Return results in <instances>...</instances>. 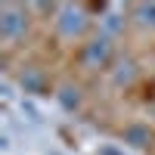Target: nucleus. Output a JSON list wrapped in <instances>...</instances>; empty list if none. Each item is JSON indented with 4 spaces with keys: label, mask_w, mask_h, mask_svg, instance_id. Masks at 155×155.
Instances as JSON below:
<instances>
[{
    "label": "nucleus",
    "mask_w": 155,
    "mask_h": 155,
    "mask_svg": "<svg viewBox=\"0 0 155 155\" xmlns=\"http://www.w3.org/2000/svg\"><path fill=\"white\" fill-rule=\"evenodd\" d=\"M115 56V37L109 34H96V37H90V41L84 44L81 50V65L87 71H99V68H109V62Z\"/></svg>",
    "instance_id": "f257e3e1"
},
{
    "label": "nucleus",
    "mask_w": 155,
    "mask_h": 155,
    "mask_svg": "<svg viewBox=\"0 0 155 155\" xmlns=\"http://www.w3.org/2000/svg\"><path fill=\"white\" fill-rule=\"evenodd\" d=\"M90 25V16L84 6H74V3H62L56 9V31L65 37V41H78V37H84Z\"/></svg>",
    "instance_id": "f03ea898"
},
{
    "label": "nucleus",
    "mask_w": 155,
    "mask_h": 155,
    "mask_svg": "<svg viewBox=\"0 0 155 155\" xmlns=\"http://www.w3.org/2000/svg\"><path fill=\"white\" fill-rule=\"evenodd\" d=\"M28 9L19 3H3L0 6V37L6 44H16L19 37L28 34Z\"/></svg>",
    "instance_id": "7ed1b4c3"
},
{
    "label": "nucleus",
    "mask_w": 155,
    "mask_h": 155,
    "mask_svg": "<svg viewBox=\"0 0 155 155\" xmlns=\"http://www.w3.org/2000/svg\"><path fill=\"white\" fill-rule=\"evenodd\" d=\"M124 25H127V19H124V9H121V6H102V16H99L102 34L118 37V34L124 31Z\"/></svg>",
    "instance_id": "20e7f679"
},
{
    "label": "nucleus",
    "mask_w": 155,
    "mask_h": 155,
    "mask_svg": "<svg viewBox=\"0 0 155 155\" xmlns=\"http://www.w3.org/2000/svg\"><path fill=\"white\" fill-rule=\"evenodd\" d=\"M56 99H59V106L65 109V112H74V109H81V87L78 84H62L59 87V93H56Z\"/></svg>",
    "instance_id": "39448f33"
},
{
    "label": "nucleus",
    "mask_w": 155,
    "mask_h": 155,
    "mask_svg": "<svg viewBox=\"0 0 155 155\" xmlns=\"http://www.w3.org/2000/svg\"><path fill=\"white\" fill-rule=\"evenodd\" d=\"M19 84L25 87V93H44L47 78H44V71H37V68H25L19 74Z\"/></svg>",
    "instance_id": "423d86ee"
},
{
    "label": "nucleus",
    "mask_w": 155,
    "mask_h": 155,
    "mask_svg": "<svg viewBox=\"0 0 155 155\" xmlns=\"http://www.w3.org/2000/svg\"><path fill=\"white\" fill-rule=\"evenodd\" d=\"M137 78V62L134 59H124V62H118V68L112 71V84L115 87H127Z\"/></svg>",
    "instance_id": "0eeeda50"
},
{
    "label": "nucleus",
    "mask_w": 155,
    "mask_h": 155,
    "mask_svg": "<svg viewBox=\"0 0 155 155\" xmlns=\"http://www.w3.org/2000/svg\"><path fill=\"white\" fill-rule=\"evenodd\" d=\"M130 12H134V22H137V25H143V28H155V0H152V3H137Z\"/></svg>",
    "instance_id": "6e6552de"
},
{
    "label": "nucleus",
    "mask_w": 155,
    "mask_h": 155,
    "mask_svg": "<svg viewBox=\"0 0 155 155\" xmlns=\"http://www.w3.org/2000/svg\"><path fill=\"white\" fill-rule=\"evenodd\" d=\"M124 140L134 143V146H149L152 143V134H149V127H143V124H130L124 130Z\"/></svg>",
    "instance_id": "1a4fd4ad"
},
{
    "label": "nucleus",
    "mask_w": 155,
    "mask_h": 155,
    "mask_svg": "<svg viewBox=\"0 0 155 155\" xmlns=\"http://www.w3.org/2000/svg\"><path fill=\"white\" fill-rule=\"evenodd\" d=\"M99 155H121V152L115 149V146H102V149H99Z\"/></svg>",
    "instance_id": "9d476101"
}]
</instances>
